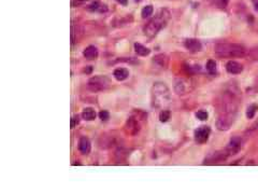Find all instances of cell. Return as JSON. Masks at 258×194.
Segmentation results:
<instances>
[{"instance_id":"obj_6","label":"cell","mask_w":258,"mask_h":194,"mask_svg":"<svg viewBox=\"0 0 258 194\" xmlns=\"http://www.w3.org/2000/svg\"><path fill=\"white\" fill-rule=\"evenodd\" d=\"M210 133H211V130H210L209 126L199 127L198 130H195V139H196V141L199 143L206 142L207 140L209 139Z\"/></svg>"},{"instance_id":"obj_24","label":"cell","mask_w":258,"mask_h":194,"mask_svg":"<svg viewBox=\"0 0 258 194\" xmlns=\"http://www.w3.org/2000/svg\"><path fill=\"white\" fill-rule=\"evenodd\" d=\"M77 124H79V117H73L71 119V128H73Z\"/></svg>"},{"instance_id":"obj_9","label":"cell","mask_w":258,"mask_h":194,"mask_svg":"<svg viewBox=\"0 0 258 194\" xmlns=\"http://www.w3.org/2000/svg\"><path fill=\"white\" fill-rule=\"evenodd\" d=\"M184 45H185V47L188 50V51L194 52V53L201 51V49H202L201 42L197 39H193V38H191V39H186V41L184 42Z\"/></svg>"},{"instance_id":"obj_22","label":"cell","mask_w":258,"mask_h":194,"mask_svg":"<svg viewBox=\"0 0 258 194\" xmlns=\"http://www.w3.org/2000/svg\"><path fill=\"white\" fill-rule=\"evenodd\" d=\"M196 117L198 118L199 120L204 121V120H207V119H208L209 114H208V112H207V111H203V110H200V111H198V112L196 113Z\"/></svg>"},{"instance_id":"obj_10","label":"cell","mask_w":258,"mask_h":194,"mask_svg":"<svg viewBox=\"0 0 258 194\" xmlns=\"http://www.w3.org/2000/svg\"><path fill=\"white\" fill-rule=\"evenodd\" d=\"M226 70L231 75H238L241 74L243 70V66L241 64H239L236 60H229L226 64Z\"/></svg>"},{"instance_id":"obj_20","label":"cell","mask_w":258,"mask_h":194,"mask_svg":"<svg viewBox=\"0 0 258 194\" xmlns=\"http://www.w3.org/2000/svg\"><path fill=\"white\" fill-rule=\"evenodd\" d=\"M257 110H258L257 105L253 104V105L250 106V107L247 108V111H246V117H247V119H253Z\"/></svg>"},{"instance_id":"obj_19","label":"cell","mask_w":258,"mask_h":194,"mask_svg":"<svg viewBox=\"0 0 258 194\" xmlns=\"http://www.w3.org/2000/svg\"><path fill=\"white\" fill-rule=\"evenodd\" d=\"M207 70L210 72L211 75H215L216 74V63L213 59H210L207 63Z\"/></svg>"},{"instance_id":"obj_13","label":"cell","mask_w":258,"mask_h":194,"mask_svg":"<svg viewBox=\"0 0 258 194\" xmlns=\"http://www.w3.org/2000/svg\"><path fill=\"white\" fill-rule=\"evenodd\" d=\"M90 141L89 139H88L87 137H85V136H83V137H81L80 139V142H79V149L81 151V153H83V154H88V153L90 152Z\"/></svg>"},{"instance_id":"obj_17","label":"cell","mask_w":258,"mask_h":194,"mask_svg":"<svg viewBox=\"0 0 258 194\" xmlns=\"http://www.w3.org/2000/svg\"><path fill=\"white\" fill-rule=\"evenodd\" d=\"M135 50L137 52V54L140 55V56H148L151 53V50L148 49L146 47L140 44V43H135Z\"/></svg>"},{"instance_id":"obj_3","label":"cell","mask_w":258,"mask_h":194,"mask_svg":"<svg viewBox=\"0 0 258 194\" xmlns=\"http://www.w3.org/2000/svg\"><path fill=\"white\" fill-rule=\"evenodd\" d=\"M152 100L155 107H164L170 100V91L163 82L154 83L152 89Z\"/></svg>"},{"instance_id":"obj_4","label":"cell","mask_w":258,"mask_h":194,"mask_svg":"<svg viewBox=\"0 0 258 194\" xmlns=\"http://www.w3.org/2000/svg\"><path fill=\"white\" fill-rule=\"evenodd\" d=\"M87 86L93 92H101L111 86V81L105 75H95L88 80Z\"/></svg>"},{"instance_id":"obj_28","label":"cell","mask_w":258,"mask_h":194,"mask_svg":"<svg viewBox=\"0 0 258 194\" xmlns=\"http://www.w3.org/2000/svg\"><path fill=\"white\" fill-rule=\"evenodd\" d=\"M135 1H137V2H140V1H142V0H135Z\"/></svg>"},{"instance_id":"obj_2","label":"cell","mask_w":258,"mask_h":194,"mask_svg":"<svg viewBox=\"0 0 258 194\" xmlns=\"http://www.w3.org/2000/svg\"><path fill=\"white\" fill-rule=\"evenodd\" d=\"M214 51L222 57H242L245 55V47L237 43H218L215 45Z\"/></svg>"},{"instance_id":"obj_15","label":"cell","mask_w":258,"mask_h":194,"mask_svg":"<svg viewBox=\"0 0 258 194\" xmlns=\"http://www.w3.org/2000/svg\"><path fill=\"white\" fill-rule=\"evenodd\" d=\"M113 75H114L117 81H124V80H126L128 78L129 71L126 68H117V69L114 70Z\"/></svg>"},{"instance_id":"obj_21","label":"cell","mask_w":258,"mask_h":194,"mask_svg":"<svg viewBox=\"0 0 258 194\" xmlns=\"http://www.w3.org/2000/svg\"><path fill=\"white\" fill-rule=\"evenodd\" d=\"M169 119H170V111L163 110V111L159 113V120H160L161 122H167Z\"/></svg>"},{"instance_id":"obj_23","label":"cell","mask_w":258,"mask_h":194,"mask_svg":"<svg viewBox=\"0 0 258 194\" xmlns=\"http://www.w3.org/2000/svg\"><path fill=\"white\" fill-rule=\"evenodd\" d=\"M99 118L102 121H108L110 119V113H109L107 110H101L99 112Z\"/></svg>"},{"instance_id":"obj_11","label":"cell","mask_w":258,"mask_h":194,"mask_svg":"<svg viewBox=\"0 0 258 194\" xmlns=\"http://www.w3.org/2000/svg\"><path fill=\"white\" fill-rule=\"evenodd\" d=\"M168 62L169 59L165 54H158L154 56L153 58V64L159 69H166L167 66H168Z\"/></svg>"},{"instance_id":"obj_12","label":"cell","mask_w":258,"mask_h":194,"mask_svg":"<svg viewBox=\"0 0 258 194\" xmlns=\"http://www.w3.org/2000/svg\"><path fill=\"white\" fill-rule=\"evenodd\" d=\"M126 130L127 133L131 135H136L137 133L140 130V125H139V122L137 121L135 118H129L127 123H126Z\"/></svg>"},{"instance_id":"obj_25","label":"cell","mask_w":258,"mask_h":194,"mask_svg":"<svg viewBox=\"0 0 258 194\" xmlns=\"http://www.w3.org/2000/svg\"><path fill=\"white\" fill-rule=\"evenodd\" d=\"M127 1L128 0H118V2H120L121 4H123V6H126V4H127Z\"/></svg>"},{"instance_id":"obj_5","label":"cell","mask_w":258,"mask_h":194,"mask_svg":"<svg viewBox=\"0 0 258 194\" xmlns=\"http://www.w3.org/2000/svg\"><path fill=\"white\" fill-rule=\"evenodd\" d=\"M234 121V115L232 113L226 112L225 114L221 115V117L217 119L216 121V127L218 128L219 130H229L231 124Z\"/></svg>"},{"instance_id":"obj_14","label":"cell","mask_w":258,"mask_h":194,"mask_svg":"<svg viewBox=\"0 0 258 194\" xmlns=\"http://www.w3.org/2000/svg\"><path fill=\"white\" fill-rule=\"evenodd\" d=\"M83 55H84V57L86 59H89V60L96 59L98 57L97 47H94V45H89V47H85L84 52H83Z\"/></svg>"},{"instance_id":"obj_1","label":"cell","mask_w":258,"mask_h":194,"mask_svg":"<svg viewBox=\"0 0 258 194\" xmlns=\"http://www.w3.org/2000/svg\"><path fill=\"white\" fill-rule=\"evenodd\" d=\"M169 16H170V13H169L168 10L166 9L160 10L159 13L156 15L154 19H152L151 21L148 23V25L144 27L145 35H148V37L156 36L159 30L166 25L167 21L169 19Z\"/></svg>"},{"instance_id":"obj_8","label":"cell","mask_w":258,"mask_h":194,"mask_svg":"<svg viewBox=\"0 0 258 194\" xmlns=\"http://www.w3.org/2000/svg\"><path fill=\"white\" fill-rule=\"evenodd\" d=\"M227 155H228L227 150L225 151V152L224 151H222V152H214V153H212L208 158H206L204 164H214V163H218V162H221V161H224L225 158H227Z\"/></svg>"},{"instance_id":"obj_16","label":"cell","mask_w":258,"mask_h":194,"mask_svg":"<svg viewBox=\"0 0 258 194\" xmlns=\"http://www.w3.org/2000/svg\"><path fill=\"white\" fill-rule=\"evenodd\" d=\"M82 118L86 121H93L96 119V111L93 108H86L82 112Z\"/></svg>"},{"instance_id":"obj_18","label":"cell","mask_w":258,"mask_h":194,"mask_svg":"<svg viewBox=\"0 0 258 194\" xmlns=\"http://www.w3.org/2000/svg\"><path fill=\"white\" fill-rule=\"evenodd\" d=\"M154 12V8L153 6H151V4H148V6L144 7L142 9V12H141V15H142L143 19H146V17L151 16L152 14H153Z\"/></svg>"},{"instance_id":"obj_7","label":"cell","mask_w":258,"mask_h":194,"mask_svg":"<svg viewBox=\"0 0 258 194\" xmlns=\"http://www.w3.org/2000/svg\"><path fill=\"white\" fill-rule=\"evenodd\" d=\"M242 145H243V140L240 137H234L231 138L230 142L228 143V147H227V152L228 154H236V153L239 152V150L242 148Z\"/></svg>"},{"instance_id":"obj_27","label":"cell","mask_w":258,"mask_h":194,"mask_svg":"<svg viewBox=\"0 0 258 194\" xmlns=\"http://www.w3.org/2000/svg\"><path fill=\"white\" fill-rule=\"evenodd\" d=\"M255 10H256V11H258V2L256 4H255Z\"/></svg>"},{"instance_id":"obj_26","label":"cell","mask_w":258,"mask_h":194,"mask_svg":"<svg viewBox=\"0 0 258 194\" xmlns=\"http://www.w3.org/2000/svg\"><path fill=\"white\" fill-rule=\"evenodd\" d=\"M221 1H222V3L224 4V6H227V3H228L229 0H221Z\"/></svg>"}]
</instances>
